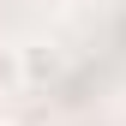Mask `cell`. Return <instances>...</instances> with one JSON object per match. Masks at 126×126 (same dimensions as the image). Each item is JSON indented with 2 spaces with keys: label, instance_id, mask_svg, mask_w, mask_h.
Wrapping results in <instances>:
<instances>
[{
  "label": "cell",
  "instance_id": "6da1fadb",
  "mask_svg": "<svg viewBox=\"0 0 126 126\" xmlns=\"http://www.w3.org/2000/svg\"><path fill=\"white\" fill-rule=\"evenodd\" d=\"M18 84H24V48L18 42H0V96H12Z\"/></svg>",
  "mask_w": 126,
  "mask_h": 126
}]
</instances>
